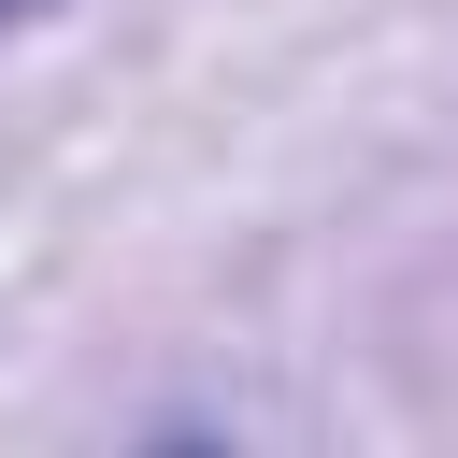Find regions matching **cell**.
<instances>
[{
	"instance_id": "cell-1",
	"label": "cell",
	"mask_w": 458,
	"mask_h": 458,
	"mask_svg": "<svg viewBox=\"0 0 458 458\" xmlns=\"http://www.w3.org/2000/svg\"><path fill=\"white\" fill-rule=\"evenodd\" d=\"M29 14H57V0H0V29H29Z\"/></svg>"
}]
</instances>
